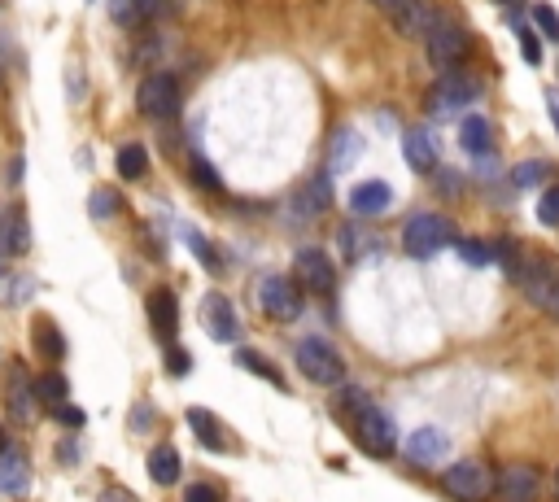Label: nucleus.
I'll return each instance as SVG.
<instances>
[{
    "mask_svg": "<svg viewBox=\"0 0 559 502\" xmlns=\"http://www.w3.org/2000/svg\"><path fill=\"white\" fill-rule=\"evenodd\" d=\"M0 494L5 498L31 494V463H27V454H18L14 446L0 450Z\"/></svg>",
    "mask_w": 559,
    "mask_h": 502,
    "instance_id": "obj_14",
    "label": "nucleus"
},
{
    "mask_svg": "<svg viewBox=\"0 0 559 502\" xmlns=\"http://www.w3.org/2000/svg\"><path fill=\"white\" fill-rule=\"evenodd\" d=\"M354 437H359V446L372 454V459H389L394 446H398V428H394V420H389V411H380V406H367V411H359Z\"/></svg>",
    "mask_w": 559,
    "mask_h": 502,
    "instance_id": "obj_6",
    "label": "nucleus"
},
{
    "mask_svg": "<svg viewBox=\"0 0 559 502\" xmlns=\"http://www.w3.org/2000/svg\"><path fill=\"white\" fill-rule=\"evenodd\" d=\"M328 197H332V175H315L311 184L297 193V214H319V210H328Z\"/></svg>",
    "mask_w": 559,
    "mask_h": 502,
    "instance_id": "obj_25",
    "label": "nucleus"
},
{
    "mask_svg": "<svg viewBox=\"0 0 559 502\" xmlns=\"http://www.w3.org/2000/svg\"><path fill=\"white\" fill-rule=\"evenodd\" d=\"M437 22V9L428 0H407L402 9H394V27L398 35H428Z\"/></svg>",
    "mask_w": 559,
    "mask_h": 502,
    "instance_id": "obj_16",
    "label": "nucleus"
},
{
    "mask_svg": "<svg viewBox=\"0 0 559 502\" xmlns=\"http://www.w3.org/2000/svg\"><path fill=\"white\" fill-rule=\"evenodd\" d=\"M5 245H9V254H27L31 236H27V219H22V214H14V219H9V236H5Z\"/></svg>",
    "mask_w": 559,
    "mask_h": 502,
    "instance_id": "obj_36",
    "label": "nucleus"
},
{
    "mask_svg": "<svg viewBox=\"0 0 559 502\" xmlns=\"http://www.w3.org/2000/svg\"><path fill=\"white\" fill-rule=\"evenodd\" d=\"M363 241H367V232L363 227H341V249H346V258H359L363 254Z\"/></svg>",
    "mask_w": 559,
    "mask_h": 502,
    "instance_id": "obj_39",
    "label": "nucleus"
},
{
    "mask_svg": "<svg viewBox=\"0 0 559 502\" xmlns=\"http://www.w3.org/2000/svg\"><path fill=\"white\" fill-rule=\"evenodd\" d=\"M166 372H171L175 380L188 376V372H193V354L180 350V345H171V350H166Z\"/></svg>",
    "mask_w": 559,
    "mask_h": 502,
    "instance_id": "obj_38",
    "label": "nucleus"
},
{
    "mask_svg": "<svg viewBox=\"0 0 559 502\" xmlns=\"http://www.w3.org/2000/svg\"><path fill=\"white\" fill-rule=\"evenodd\" d=\"M511 31H516V40H520V53H525V62H529V66H538V62H542V44H538V35L529 31V22H511Z\"/></svg>",
    "mask_w": 559,
    "mask_h": 502,
    "instance_id": "obj_34",
    "label": "nucleus"
},
{
    "mask_svg": "<svg viewBox=\"0 0 559 502\" xmlns=\"http://www.w3.org/2000/svg\"><path fill=\"white\" fill-rule=\"evenodd\" d=\"M236 367H245V372H254V376H263V380H271V385H276L280 393L289 389V380H284L280 372H276V363H271V358H263L258 350H236Z\"/></svg>",
    "mask_w": 559,
    "mask_h": 502,
    "instance_id": "obj_26",
    "label": "nucleus"
},
{
    "mask_svg": "<svg viewBox=\"0 0 559 502\" xmlns=\"http://www.w3.org/2000/svg\"><path fill=\"white\" fill-rule=\"evenodd\" d=\"M184 105V92H180V79L175 75H149L140 83L136 92V110L153 118V123H166V118H175Z\"/></svg>",
    "mask_w": 559,
    "mask_h": 502,
    "instance_id": "obj_4",
    "label": "nucleus"
},
{
    "mask_svg": "<svg viewBox=\"0 0 559 502\" xmlns=\"http://www.w3.org/2000/svg\"><path fill=\"white\" fill-rule=\"evenodd\" d=\"M149 420H153L149 402H140V406H136V415H132V424H136V428H149Z\"/></svg>",
    "mask_w": 559,
    "mask_h": 502,
    "instance_id": "obj_46",
    "label": "nucleus"
},
{
    "mask_svg": "<svg viewBox=\"0 0 559 502\" xmlns=\"http://www.w3.org/2000/svg\"><path fill=\"white\" fill-rule=\"evenodd\" d=\"M372 5H380V9H402L407 0H372Z\"/></svg>",
    "mask_w": 559,
    "mask_h": 502,
    "instance_id": "obj_49",
    "label": "nucleus"
},
{
    "mask_svg": "<svg viewBox=\"0 0 559 502\" xmlns=\"http://www.w3.org/2000/svg\"><path fill=\"white\" fill-rule=\"evenodd\" d=\"M88 210H92V219H114V214L123 210V197H118L114 188H97V193L88 197Z\"/></svg>",
    "mask_w": 559,
    "mask_h": 502,
    "instance_id": "obj_31",
    "label": "nucleus"
},
{
    "mask_svg": "<svg viewBox=\"0 0 559 502\" xmlns=\"http://www.w3.org/2000/svg\"><path fill=\"white\" fill-rule=\"evenodd\" d=\"M538 219H542L546 227H559V184L542 193V201H538Z\"/></svg>",
    "mask_w": 559,
    "mask_h": 502,
    "instance_id": "obj_37",
    "label": "nucleus"
},
{
    "mask_svg": "<svg viewBox=\"0 0 559 502\" xmlns=\"http://www.w3.org/2000/svg\"><path fill=\"white\" fill-rule=\"evenodd\" d=\"M35 398H40V406H62L66 402V376H57V372H44L40 380H35Z\"/></svg>",
    "mask_w": 559,
    "mask_h": 502,
    "instance_id": "obj_29",
    "label": "nucleus"
},
{
    "mask_svg": "<svg viewBox=\"0 0 559 502\" xmlns=\"http://www.w3.org/2000/svg\"><path fill=\"white\" fill-rule=\"evenodd\" d=\"M149 324L162 337L166 350H171L175 337H180V302H175L171 289H153L149 293Z\"/></svg>",
    "mask_w": 559,
    "mask_h": 502,
    "instance_id": "obj_13",
    "label": "nucleus"
},
{
    "mask_svg": "<svg viewBox=\"0 0 559 502\" xmlns=\"http://www.w3.org/2000/svg\"><path fill=\"white\" fill-rule=\"evenodd\" d=\"M158 9H162V0H110V18L118 22V27H127V31L153 22L158 18Z\"/></svg>",
    "mask_w": 559,
    "mask_h": 502,
    "instance_id": "obj_19",
    "label": "nucleus"
},
{
    "mask_svg": "<svg viewBox=\"0 0 559 502\" xmlns=\"http://www.w3.org/2000/svg\"><path fill=\"white\" fill-rule=\"evenodd\" d=\"M22 175H27V166H22V153H18L14 166H9V184H22Z\"/></svg>",
    "mask_w": 559,
    "mask_h": 502,
    "instance_id": "obj_48",
    "label": "nucleus"
},
{
    "mask_svg": "<svg viewBox=\"0 0 559 502\" xmlns=\"http://www.w3.org/2000/svg\"><path fill=\"white\" fill-rule=\"evenodd\" d=\"M31 332H35V350H40L49 363H57V358H66V341H62V328L53 324L49 315H40L31 324Z\"/></svg>",
    "mask_w": 559,
    "mask_h": 502,
    "instance_id": "obj_24",
    "label": "nucleus"
},
{
    "mask_svg": "<svg viewBox=\"0 0 559 502\" xmlns=\"http://www.w3.org/2000/svg\"><path fill=\"white\" fill-rule=\"evenodd\" d=\"M546 175H551V162L529 158V162H520L516 171H511V184H516V188H533V184H542Z\"/></svg>",
    "mask_w": 559,
    "mask_h": 502,
    "instance_id": "obj_30",
    "label": "nucleus"
},
{
    "mask_svg": "<svg viewBox=\"0 0 559 502\" xmlns=\"http://www.w3.org/2000/svg\"><path fill=\"white\" fill-rule=\"evenodd\" d=\"M180 472H184V463H180V454H175V446H153L149 450V476L158 485H175Z\"/></svg>",
    "mask_w": 559,
    "mask_h": 502,
    "instance_id": "obj_23",
    "label": "nucleus"
},
{
    "mask_svg": "<svg viewBox=\"0 0 559 502\" xmlns=\"http://www.w3.org/2000/svg\"><path fill=\"white\" fill-rule=\"evenodd\" d=\"M477 101V83H472L463 70H450L433 83V97H428V110L446 114V110H459V105H472Z\"/></svg>",
    "mask_w": 559,
    "mask_h": 502,
    "instance_id": "obj_9",
    "label": "nucleus"
},
{
    "mask_svg": "<svg viewBox=\"0 0 559 502\" xmlns=\"http://www.w3.org/2000/svg\"><path fill=\"white\" fill-rule=\"evenodd\" d=\"M97 502H136V494H132V489L110 485V489H101V494H97Z\"/></svg>",
    "mask_w": 559,
    "mask_h": 502,
    "instance_id": "obj_42",
    "label": "nucleus"
},
{
    "mask_svg": "<svg viewBox=\"0 0 559 502\" xmlns=\"http://www.w3.org/2000/svg\"><path fill=\"white\" fill-rule=\"evenodd\" d=\"M31 289H35V280H27V276L14 280V284H9V306H18V297H27Z\"/></svg>",
    "mask_w": 559,
    "mask_h": 502,
    "instance_id": "obj_43",
    "label": "nucleus"
},
{
    "mask_svg": "<svg viewBox=\"0 0 559 502\" xmlns=\"http://www.w3.org/2000/svg\"><path fill=\"white\" fill-rule=\"evenodd\" d=\"M188 179H193L197 188H206V193H223V179L214 175V166L206 158H193L188 162Z\"/></svg>",
    "mask_w": 559,
    "mask_h": 502,
    "instance_id": "obj_32",
    "label": "nucleus"
},
{
    "mask_svg": "<svg viewBox=\"0 0 559 502\" xmlns=\"http://www.w3.org/2000/svg\"><path fill=\"white\" fill-rule=\"evenodd\" d=\"M442 489L455 502H485L490 498V489H494V481H490V472H485L477 459H463V463H450L446 468Z\"/></svg>",
    "mask_w": 559,
    "mask_h": 502,
    "instance_id": "obj_7",
    "label": "nucleus"
},
{
    "mask_svg": "<svg viewBox=\"0 0 559 502\" xmlns=\"http://www.w3.org/2000/svg\"><path fill=\"white\" fill-rule=\"evenodd\" d=\"M394 206V188L385 184V179H367L350 193V210L359 214V219H376V214H385Z\"/></svg>",
    "mask_w": 559,
    "mask_h": 502,
    "instance_id": "obj_15",
    "label": "nucleus"
},
{
    "mask_svg": "<svg viewBox=\"0 0 559 502\" xmlns=\"http://www.w3.org/2000/svg\"><path fill=\"white\" fill-rule=\"evenodd\" d=\"M450 450V437L442 428H415V433L402 441V454H407L411 463H420V468H437V463L446 459Z\"/></svg>",
    "mask_w": 559,
    "mask_h": 502,
    "instance_id": "obj_11",
    "label": "nucleus"
},
{
    "mask_svg": "<svg viewBox=\"0 0 559 502\" xmlns=\"http://www.w3.org/2000/svg\"><path fill=\"white\" fill-rule=\"evenodd\" d=\"M201 324L214 341H236L241 337V319H236V306L228 302L223 293H210L206 302H201Z\"/></svg>",
    "mask_w": 559,
    "mask_h": 502,
    "instance_id": "obj_10",
    "label": "nucleus"
},
{
    "mask_svg": "<svg viewBox=\"0 0 559 502\" xmlns=\"http://www.w3.org/2000/svg\"><path fill=\"white\" fill-rule=\"evenodd\" d=\"M184 502H223V494L210 481H197V485L184 489Z\"/></svg>",
    "mask_w": 559,
    "mask_h": 502,
    "instance_id": "obj_41",
    "label": "nucleus"
},
{
    "mask_svg": "<svg viewBox=\"0 0 559 502\" xmlns=\"http://www.w3.org/2000/svg\"><path fill=\"white\" fill-rule=\"evenodd\" d=\"M359 149H363L359 131H354V127H341V131H337V140H332V153H328V175H341L346 166H354Z\"/></svg>",
    "mask_w": 559,
    "mask_h": 502,
    "instance_id": "obj_22",
    "label": "nucleus"
},
{
    "mask_svg": "<svg viewBox=\"0 0 559 502\" xmlns=\"http://www.w3.org/2000/svg\"><path fill=\"white\" fill-rule=\"evenodd\" d=\"M49 415H53V420L62 424V428H83V420H88V415H83L79 406H70V402H62V406H53Z\"/></svg>",
    "mask_w": 559,
    "mask_h": 502,
    "instance_id": "obj_40",
    "label": "nucleus"
},
{
    "mask_svg": "<svg viewBox=\"0 0 559 502\" xmlns=\"http://www.w3.org/2000/svg\"><path fill=\"white\" fill-rule=\"evenodd\" d=\"M555 502H559V472H555Z\"/></svg>",
    "mask_w": 559,
    "mask_h": 502,
    "instance_id": "obj_52",
    "label": "nucleus"
},
{
    "mask_svg": "<svg viewBox=\"0 0 559 502\" xmlns=\"http://www.w3.org/2000/svg\"><path fill=\"white\" fill-rule=\"evenodd\" d=\"M188 428H193L197 441H201L206 450H228V441H232V437H228V428L214 420L206 406H188Z\"/></svg>",
    "mask_w": 559,
    "mask_h": 502,
    "instance_id": "obj_17",
    "label": "nucleus"
},
{
    "mask_svg": "<svg viewBox=\"0 0 559 502\" xmlns=\"http://www.w3.org/2000/svg\"><path fill=\"white\" fill-rule=\"evenodd\" d=\"M70 101H83V79H79V66H70Z\"/></svg>",
    "mask_w": 559,
    "mask_h": 502,
    "instance_id": "obj_45",
    "label": "nucleus"
},
{
    "mask_svg": "<svg viewBox=\"0 0 559 502\" xmlns=\"http://www.w3.org/2000/svg\"><path fill=\"white\" fill-rule=\"evenodd\" d=\"M498 494L503 502H538L542 498V472L533 463H511L498 481Z\"/></svg>",
    "mask_w": 559,
    "mask_h": 502,
    "instance_id": "obj_12",
    "label": "nucleus"
},
{
    "mask_svg": "<svg viewBox=\"0 0 559 502\" xmlns=\"http://www.w3.org/2000/svg\"><path fill=\"white\" fill-rule=\"evenodd\" d=\"M297 372L311 380V385H341L346 380V358L332 350V341L306 337L297 345Z\"/></svg>",
    "mask_w": 559,
    "mask_h": 502,
    "instance_id": "obj_1",
    "label": "nucleus"
},
{
    "mask_svg": "<svg viewBox=\"0 0 559 502\" xmlns=\"http://www.w3.org/2000/svg\"><path fill=\"white\" fill-rule=\"evenodd\" d=\"M455 223L446 219V214H415V219L402 227V245H407L411 258H433L437 249L455 245Z\"/></svg>",
    "mask_w": 559,
    "mask_h": 502,
    "instance_id": "obj_2",
    "label": "nucleus"
},
{
    "mask_svg": "<svg viewBox=\"0 0 559 502\" xmlns=\"http://www.w3.org/2000/svg\"><path fill=\"white\" fill-rule=\"evenodd\" d=\"M542 310H546V315H555V319H559V276H555V284H551V293H546Z\"/></svg>",
    "mask_w": 559,
    "mask_h": 502,
    "instance_id": "obj_44",
    "label": "nucleus"
},
{
    "mask_svg": "<svg viewBox=\"0 0 559 502\" xmlns=\"http://www.w3.org/2000/svg\"><path fill=\"white\" fill-rule=\"evenodd\" d=\"M424 40H428V62L442 70V75L459 70L472 57V40H468V31H463L459 22H442V18H437L433 31H428Z\"/></svg>",
    "mask_w": 559,
    "mask_h": 502,
    "instance_id": "obj_3",
    "label": "nucleus"
},
{
    "mask_svg": "<svg viewBox=\"0 0 559 502\" xmlns=\"http://www.w3.org/2000/svg\"><path fill=\"white\" fill-rule=\"evenodd\" d=\"M293 276L302 289H311L319 297H328L332 289H337V267H332V258L324 254V249H297V258H293Z\"/></svg>",
    "mask_w": 559,
    "mask_h": 502,
    "instance_id": "obj_8",
    "label": "nucleus"
},
{
    "mask_svg": "<svg viewBox=\"0 0 559 502\" xmlns=\"http://www.w3.org/2000/svg\"><path fill=\"white\" fill-rule=\"evenodd\" d=\"M546 110H551V118H555V131H559V88H551V92H546Z\"/></svg>",
    "mask_w": 559,
    "mask_h": 502,
    "instance_id": "obj_47",
    "label": "nucleus"
},
{
    "mask_svg": "<svg viewBox=\"0 0 559 502\" xmlns=\"http://www.w3.org/2000/svg\"><path fill=\"white\" fill-rule=\"evenodd\" d=\"M9 406H14L18 420H35L40 398H35V385H31L27 367H9Z\"/></svg>",
    "mask_w": 559,
    "mask_h": 502,
    "instance_id": "obj_21",
    "label": "nucleus"
},
{
    "mask_svg": "<svg viewBox=\"0 0 559 502\" xmlns=\"http://www.w3.org/2000/svg\"><path fill=\"white\" fill-rule=\"evenodd\" d=\"M114 166H118V175H123V179H145V171H149V149L132 140V145L118 149V162Z\"/></svg>",
    "mask_w": 559,
    "mask_h": 502,
    "instance_id": "obj_27",
    "label": "nucleus"
},
{
    "mask_svg": "<svg viewBox=\"0 0 559 502\" xmlns=\"http://www.w3.org/2000/svg\"><path fill=\"white\" fill-rule=\"evenodd\" d=\"M258 310L271 315L276 324H289V319L302 315V293L289 276H263L258 280Z\"/></svg>",
    "mask_w": 559,
    "mask_h": 502,
    "instance_id": "obj_5",
    "label": "nucleus"
},
{
    "mask_svg": "<svg viewBox=\"0 0 559 502\" xmlns=\"http://www.w3.org/2000/svg\"><path fill=\"white\" fill-rule=\"evenodd\" d=\"M459 145H463V153H472V158H485V153L494 149V127H490V118H481V114L463 118V123H459Z\"/></svg>",
    "mask_w": 559,
    "mask_h": 502,
    "instance_id": "obj_20",
    "label": "nucleus"
},
{
    "mask_svg": "<svg viewBox=\"0 0 559 502\" xmlns=\"http://www.w3.org/2000/svg\"><path fill=\"white\" fill-rule=\"evenodd\" d=\"M0 450H9V428L0 424Z\"/></svg>",
    "mask_w": 559,
    "mask_h": 502,
    "instance_id": "obj_50",
    "label": "nucleus"
},
{
    "mask_svg": "<svg viewBox=\"0 0 559 502\" xmlns=\"http://www.w3.org/2000/svg\"><path fill=\"white\" fill-rule=\"evenodd\" d=\"M459 245V258L468 262V267H490L494 262V245H485V241H455Z\"/></svg>",
    "mask_w": 559,
    "mask_h": 502,
    "instance_id": "obj_33",
    "label": "nucleus"
},
{
    "mask_svg": "<svg viewBox=\"0 0 559 502\" xmlns=\"http://www.w3.org/2000/svg\"><path fill=\"white\" fill-rule=\"evenodd\" d=\"M533 22H538V31L546 35V40L559 44V14L546 5V0H538V5H533Z\"/></svg>",
    "mask_w": 559,
    "mask_h": 502,
    "instance_id": "obj_35",
    "label": "nucleus"
},
{
    "mask_svg": "<svg viewBox=\"0 0 559 502\" xmlns=\"http://www.w3.org/2000/svg\"><path fill=\"white\" fill-rule=\"evenodd\" d=\"M494 5H520V0H494Z\"/></svg>",
    "mask_w": 559,
    "mask_h": 502,
    "instance_id": "obj_51",
    "label": "nucleus"
},
{
    "mask_svg": "<svg viewBox=\"0 0 559 502\" xmlns=\"http://www.w3.org/2000/svg\"><path fill=\"white\" fill-rule=\"evenodd\" d=\"M184 245H188V249H193V254L201 258V267H206V271H223V254H219V249H214V245L206 241V236L197 232V227H184Z\"/></svg>",
    "mask_w": 559,
    "mask_h": 502,
    "instance_id": "obj_28",
    "label": "nucleus"
},
{
    "mask_svg": "<svg viewBox=\"0 0 559 502\" xmlns=\"http://www.w3.org/2000/svg\"><path fill=\"white\" fill-rule=\"evenodd\" d=\"M402 149H407V162H411V171H420V175H433L437 171V145L428 140V131L424 127H411L407 131V140H402Z\"/></svg>",
    "mask_w": 559,
    "mask_h": 502,
    "instance_id": "obj_18",
    "label": "nucleus"
}]
</instances>
